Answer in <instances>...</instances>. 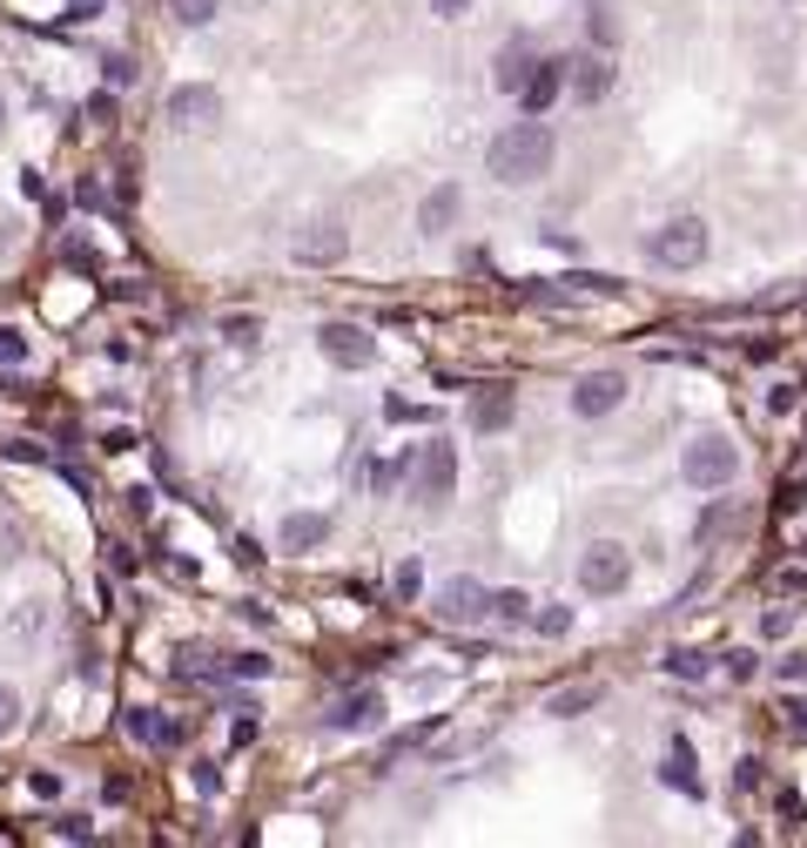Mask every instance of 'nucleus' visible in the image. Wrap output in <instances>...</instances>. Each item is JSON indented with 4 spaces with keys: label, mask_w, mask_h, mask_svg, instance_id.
<instances>
[{
    "label": "nucleus",
    "mask_w": 807,
    "mask_h": 848,
    "mask_svg": "<svg viewBox=\"0 0 807 848\" xmlns=\"http://www.w3.org/2000/svg\"><path fill=\"white\" fill-rule=\"evenodd\" d=\"M552 156H559V142H552V129L538 122H512L505 135H491V148H485V169L498 175V182H538L552 169Z\"/></svg>",
    "instance_id": "nucleus-1"
},
{
    "label": "nucleus",
    "mask_w": 807,
    "mask_h": 848,
    "mask_svg": "<svg viewBox=\"0 0 807 848\" xmlns=\"http://www.w3.org/2000/svg\"><path fill=\"white\" fill-rule=\"evenodd\" d=\"M734 472H741V451H734V438H720V432L694 438V445H686V458H680V478L694 485V492H726V485H734Z\"/></svg>",
    "instance_id": "nucleus-2"
},
{
    "label": "nucleus",
    "mask_w": 807,
    "mask_h": 848,
    "mask_svg": "<svg viewBox=\"0 0 807 848\" xmlns=\"http://www.w3.org/2000/svg\"><path fill=\"white\" fill-rule=\"evenodd\" d=\"M707 250H713V237H707L700 216H673V222L652 229V243H646V256L660 263V269H700Z\"/></svg>",
    "instance_id": "nucleus-3"
},
{
    "label": "nucleus",
    "mask_w": 807,
    "mask_h": 848,
    "mask_svg": "<svg viewBox=\"0 0 807 848\" xmlns=\"http://www.w3.org/2000/svg\"><path fill=\"white\" fill-rule=\"evenodd\" d=\"M626 580H633V559H626V546H612V538H599V546H586V559H579V586L586 593H626Z\"/></svg>",
    "instance_id": "nucleus-4"
},
{
    "label": "nucleus",
    "mask_w": 807,
    "mask_h": 848,
    "mask_svg": "<svg viewBox=\"0 0 807 848\" xmlns=\"http://www.w3.org/2000/svg\"><path fill=\"white\" fill-rule=\"evenodd\" d=\"M162 114H169L175 129H216V122H222V95H216L209 82H182V88H169Z\"/></svg>",
    "instance_id": "nucleus-5"
},
{
    "label": "nucleus",
    "mask_w": 807,
    "mask_h": 848,
    "mask_svg": "<svg viewBox=\"0 0 807 848\" xmlns=\"http://www.w3.org/2000/svg\"><path fill=\"white\" fill-rule=\"evenodd\" d=\"M343 250H351V229H343L337 216H323V222H310V229H296V243H290V256H296V263H310V269L337 263Z\"/></svg>",
    "instance_id": "nucleus-6"
},
{
    "label": "nucleus",
    "mask_w": 807,
    "mask_h": 848,
    "mask_svg": "<svg viewBox=\"0 0 807 848\" xmlns=\"http://www.w3.org/2000/svg\"><path fill=\"white\" fill-rule=\"evenodd\" d=\"M317 343H323V358H330V364H343V371H364V364L377 358V337H370L364 324H323V330H317Z\"/></svg>",
    "instance_id": "nucleus-7"
},
{
    "label": "nucleus",
    "mask_w": 807,
    "mask_h": 848,
    "mask_svg": "<svg viewBox=\"0 0 807 848\" xmlns=\"http://www.w3.org/2000/svg\"><path fill=\"white\" fill-rule=\"evenodd\" d=\"M612 88H620V68H612L599 48H586V54H572V95H579L586 108H599Z\"/></svg>",
    "instance_id": "nucleus-8"
},
{
    "label": "nucleus",
    "mask_w": 807,
    "mask_h": 848,
    "mask_svg": "<svg viewBox=\"0 0 807 848\" xmlns=\"http://www.w3.org/2000/svg\"><path fill=\"white\" fill-rule=\"evenodd\" d=\"M626 404V377L620 371H592V377H579V391H572V411L579 417H612Z\"/></svg>",
    "instance_id": "nucleus-9"
},
{
    "label": "nucleus",
    "mask_w": 807,
    "mask_h": 848,
    "mask_svg": "<svg viewBox=\"0 0 807 848\" xmlns=\"http://www.w3.org/2000/svg\"><path fill=\"white\" fill-rule=\"evenodd\" d=\"M660 782H667L673 795H686V801H700V795H707V782H700V761H694V741H686V735H673V741H667V754H660Z\"/></svg>",
    "instance_id": "nucleus-10"
},
{
    "label": "nucleus",
    "mask_w": 807,
    "mask_h": 848,
    "mask_svg": "<svg viewBox=\"0 0 807 848\" xmlns=\"http://www.w3.org/2000/svg\"><path fill=\"white\" fill-rule=\"evenodd\" d=\"M438 613H444L451 627H472V620H485V613H491V593H485L478 580H444V586H438Z\"/></svg>",
    "instance_id": "nucleus-11"
},
{
    "label": "nucleus",
    "mask_w": 807,
    "mask_h": 848,
    "mask_svg": "<svg viewBox=\"0 0 807 848\" xmlns=\"http://www.w3.org/2000/svg\"><path fill=\"white\" fill-rule=\"evenodd\" d=\"M377 720H383V693L377 687H357V693H343V701L330 707L337 735H364V727H377Z\"/></svg>",
    "instance_id": "nucleus-12"
},
{
    "label": "nucleus",
    "mask_w": 807,
    "mask_h": 848,
    "mask_svg": "<svg viewBox=\"0 0 807 848\" xmlns=\"http://www.w3.org/2000/svg\"><path fill=\"white\" fill-rule=\"evenodd\" d=\"M451 485H457V445H425V451H417V492L444 498Z\"/></svg>",
    "instance_id": "nucleus-13"
},
{
    "label": "nucleus",
    "mask_w": 807,
    "mask_h": 848,
    "mask_svg": "<svg viewBox=\"0 0 807 848\" xmlns=\"http://www.w3.org/2000/svg\"><path fill=\"white\" fill-rule=\"evenodd\" d=\"M512 411H518V398H512V384H485V391L472 398V432H478V438H491V432H505V424H512Z\"/></svg>",
    "instance_id": "nucleus-14"
},
{
    "label": "nucleus",
    "mask_w": 807,
    "mask_h": 848,
    "mask_svg": "<svg viewBox=\"0 0 807 848\" xmlns=\"http://www.w3.org/2000/svg\"><path fill=\"white\" fill-rule=\"evenodd\" d=\"M572 82V61H538L531 68V82H525V114H546Z\"/></svg>",
    "instance_id": "nucleus-15"
},
{
    "label": "nucleus",
    "mask_w": 807,
    "mask_h": 848,
    "mask_svg": "<svg viewBox=\"0 0 807 848\" xmlns=\"http://www.w3.org/2000/svg\"><path fill=\"white\" fill-rule=\"evenodd\" d=\"M457 209H465V196H457V182H438L425 203H417V229L425 237H451V222H457Z\"/></svg>",
    "instance_id": "nucleus-16"
},
{
    "label": "nucleus",
    "mask_w": 807,
    "mask_h": 848,
    "mask_svg": "<svg viewBox=\"0 0 807 848\" xmlns=\"http://www.w3.org/2000/svg\"><path fill=\"white\" fill-rule=\"evenodd\" d=\"M531 68H538V54H531V41H512V48H498V68H491V82L505 88V95H525V82H531Z\"/></svg>",
    "instance_id": "nucleus-17"
},
{
    "label": "nucleus",
    "mask_w": 807,
    "mask_h": 848,
    "mask_svg": "<svg viewBox=\"0 0 807 848\" xmlns=\"http://www.w3.org/2000/svg\"><path fill=\"white\" fill-rule=\"evenodd\" d=\"M599 701H606V687H599V680H572V687L546 693V714H552V720H572V714H592Z\"/></svg>",
    "instance_id": "nucleus-18"
},
{
    "label": "nucleus",
    "mask_w": 807,
    "mask_h": 848,
    "mask_svg": "<svg viewBox=\"0 0 807 848\" xmlns=\"http://www.w3.org/2000/svg\"><path fill=\"white\" fill-rule=\"evenodd\" d=\"M277 538H283V553H317L323 538H330V519L323 512H290Z\"/></svg>",
    "instance_id": "nucleus-19"
},
{
    "label": "nucleus",
    "mask_w": 807,
    "mask_h": 848,
    "mask_svg": "<svg viewBox=\"0 0 807 848\" xmlns=\"http://www.w3.org/2000/svg\"><path fill=\"white\" fill-rule=\"evenodd\" d=\"M122 727H129V741H148V748H175V741H182V727H175V720H162L156 707H135Z\"/></svg>",
    "instance_id": "nucleus-20"
},
{
    "label": "nucleus",
    "mask_w": 807,
    "mask_h": 848,
    "mask_svg": "<svg viewBox=\"0 0 807 848\" xmlns=\"http://www.w3.org/2000/svg\"><path fill=\"white\" fill-rule=\"evenodd\" d=\"M491 620L498 627H531V593H518V586L491 593Z\"/></svg>",
    "instance_id": "nucleus-21"
},
{
    "label": "nucleus",
    "mask_w": 807,
    "mask_h": 848,
    "mask_svg": "<svg viewBox=\"0 0 807 848\" xmlns=\"http://www.w3.org/2000/svg\"><path fill=\"white\" fill-rule=\"evenodd\" d=\"M222 343L229 351H256L262 343V317H222Z\"/></svg>",
    "instance_id": "nucleus-22"
},
{
    "label": "nucleus",
    "mask_w": 807,
    "mask_h": 848,
    "mask_svg": "<svg viewBox=\"0 0 807 848\" xmlns=\"http://www.w3.org/2000/svg\"><path fill=\"white\" fill-rule=\"evenodd\" d=\"M572 620H579V613H572L565 599H559V606H538V613H531V627L546 633V640H565V633H572Z\"/></svg>",
    "instance_id": "nucleus-23"
},
{
    "label": "nucleus",
    "mask_w": 807,
    "mask_h": 848,
    "mask_svg": "<svg viewBox=\"0 0 807 848\" xmlns=\"http://www.w3.org/2000/svg\"><path fill=\"white\" fill-rule=\"evenodd\" d=\"M667 674H680V680H707V653L673 646V653H667Z\"/></svg>",
    "instance_id": "nucleus-24"
},
{
    "label": "nucleus",
    "mask_w": 807,
    "mask_h": 848,
    "mask_svg": "<svg viewBox=\"0 0 807 848\" xmlns=\"http://www.w3.org/2000/svg\"><path fill=\"white\" fill-rule=\"evenodd\" d=\"M175 674H182V680H216L222 661H216V653H175Z\"/></svg>",
    "instance_id": "nucleus-25"
},
{
    "label": "nucleus",
    "mask_w": 807,
    "mask_h": 848,
    "mask_svg": "<svg viewBox=\"0 0 807 848\" xmlns=\"http://www.w3.org/2000/svg\"><path fill=\"white\" fill-rule=\"evenodd\" d=\"M169 8H175V21H182V27H209L222 0H169Z\"/></svg>",
    "instance_id": "nucleus-26"
},
{
    "label": "nucleus",
    "mask_w": 807,
    "mask_h": 848,
    "mask_svg": "<svg viewBox=\"0 0 807 848\" xmlns=\"http://www.w3.org/2000/svg\"><path fill=\"white\" fill-rule=\"evenodd\" d=\"M391 593H398V599H417V593H425V566H417V559H404V566L391 572Z\"/></svg>",
    "instance_id": "nucleus-27"
},
{
    "label": "nucleus",
    "mask_w": 807,
    "mask_h": 848,
    "mask_svg": "<svg viewBox=\"0 0 807 848\" xmlns=\"http://www.w3.org/2000/svg\"><path fill=\"white\" fill-rule=\"evenodd\" d=\"M586 34H592V48L606 54L612 41H620V21H612V8H592V21H586Z\"/></svg>",
    "instance_id": "nucleus-28"
},
{
    "label": "nucleus",
    "mask_w": 807,
    "mask_h": 848,
    "mask_svg": "<svg viewBox=\"0 0 807 848\" xmlns=\"http://www.w3.org/2000/svg\"><path fill=\"white\" fill-rule=\"evenodd\" d=\"M222 674H236V680H262V674H269V661H262V653H229V661H222Z\"/></svg>",
    "instance_id": "nucleus-29"
},
{
    "label": "nucleus",
    "mask_w": 807,
    "mask_h": 848,
    "mask_svg": "<svg viewBox=\"0 0 807 848\" xmlns=\"http://www.w3.org/2000/svg\"><path fill=\"white\" fill-rule=\"evenodd\" d=\"M14 727H21V693H14V687H0V741H8Z\"/></svg>",
    "instance_id": "nucleus-30"
},
{
    "label": "nucleus",
    "mask_w": 807,
    "mask_h": 848,
    "mask_svg": "<svg viewBox=\"0 0 807 848\" xmlns=\"http://www.w3.org/2000/svg\"><path fill=\"white\" fill-rule=\"evenodd\" d=\"M404 472H411V451H404V458H391V465H377V478H370V485H377V492H398V485H404Z\"/></svg>",
    "instance_id": "nucleus-31"
},
{
    "label": "nucleus",
    "mask_w": 807,
    "mask_h": 848,
    "mask_svg": "<svg viewBox=\"0 0 807 848\" xmlns=\"http://www.w3.org/2000/svg\"><path fill=\"white\" fill-rule=\"evenodd\" d=\"M760 633H767V640H781V633H794V606H767V620H760Z\"/></svg>",
    "instance_id": "nucleus-32"
},
{
    "label": "nucleus",
    "mask_w": 807,
    "mask_h": 848,
    "mask_svg": "<svg viewBox=\"0 0 807 848\" xmlns=\"http://www.w3.org/2000/svg\"><path fill=\"white\" fill-rule=\"evenodd\" d=\"M101 68H108V88H129V82H135V61H129V54H108Z\"/></svg>",
    "instance_id": "nucleus-33"
},
{
    "label": "nucleus",
    "mask_w": 807,
    "mask_h": 848,
    "mask_svg": "<svg viewBox=\"0 0 807 848\" xmlns=\"http://www.w3.org/2000/svg\"><path fill=\"white\" fill-rule=\"evenodd\" d=\"M27 358V337L21 330H0V364H21Z\"/></svg>",
    "instance_id": "nucleus-34"
},
{
    "label": "nucleus",
    "mask_w": 807,
    "mask_h": 848,
    "mask_svg": "<svg viewBox=\"0 0 807 848\" xmlns=\"http://www.w3.org/2000/svg\"><path fill=\"white\" fill-rule=\"evenodd\" d=\"M726 525H734V506H713V512L700 519V538H720Z\"/></svg>",
    "instance_id": "nucleus-35"
},
{
    "label": "nucleus",
    "mask_w": 807,
    "mask_h": 848,
    "mask_svg": "<svg viewBox=\"0 0 807 848\" xmlns=\"http://www.w3.org/2000/svg\"><path fill=\"white\" fill-rule=\"evenodd\" d=\"M88 114H95V122L108 129V122H114V88H108V95H95V101H88Z\"/></svg>",
    "instance_id": "nucleus-36"
},
{
    "label": "nucleus",
    "mask_w": 807,
    "mask_h": 848,
    "mask_svg": "<svg viewBox=\"0 0 807 848\" xmlns=\"http://www.w3.org/2000/svg\"><path fill=\"white\" fill-rule=\"evenodd\" d=\"M726 674H734V680H754V653H726Z\"/></svg>",
    "instance_id": "nucleus-37"
},
{
    "label": "nucleus",
    "mask_w": 807,
    "mask_h": 848,
    "mask_svg": "<svg viewBox=\"0 0 807 848\" xmlns=\"http://www.w3.org/2000/svg\"><path fill=\"white\" fill-rule=\"evenodd\" d=\"M767 411H774V417H781V411H794V384H781V391H767Z\"/></svg>",
    "instance_id": "nucleus-38"
},
{
    "label": "nucleus",
    "mask_w": 807,
    "mask_h": 848,
    "mask_svg": "<svg viewBox=\"0 0 807 848\" xmlns=\"http://www.w3.org/2000/svg\"><path fill=\"white\" fill-rule=\"evenodd\" d=\"M27 788H34V795H41V801H54V795H61V775H34Z\"/></svg>",
    "instance_id": "nucleus-39"
},
{
    "label": "nucleus",
    "mask_w": 807,
    "mask_h": 848,
    "mask_svg": "<svg viewBox=\"0 0 807 848\" xmlns=\"http://www.w3.org/2000/svg\"><path fill=\"white\" fill-rule=\"evenodd\" d=\"M54 835H61V841H88V822H74V815H68V822H54Z\"/></svg>",
    "instance_id": "nucleus-40"
},
{
    "label": "nucleus",
    "mask_w": 807,
    "mask_h": 848,
    "mask_svg": "<svg viewBox=\"0 0 807 848\" xmlns=\"http://www.w3.org/2000/svg\"><path fill=\"white\" fill-rule=\"evenodd\" d=\"M465 8H472V0H431V14H438V21H457Z\"/></svg>",
    "instance_id": "nucleus-41"
},
{
    "label": "nucleus",
    "mask_w": 807,
    "mask_h": 848,
    "mask_svg": "<svg viewBox=\"0 0 807 848\" xmlns=\"http://www.w3.org/2000/svg\"><path fill=\"white\" fill-rule=\"evenodd\" d=\"M0 129H8V95H0Z\"/></svg>",
    "instance_id": "nucleus-42"
}]
</instances>
